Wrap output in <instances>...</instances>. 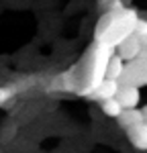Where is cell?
<instances>
[{"mask_svg":"<svg viewBox=\"0 0 147 153\" xmlns=\"http://www.w3.org/2000/svg\"><path fill=\"white\" fill-rule=\"evenodd\" d=\"M117 98L122 104V108H137L139 100H141V92H139L137 86H121Z\"/></svg>","mask_w":147,"mask_h":153,"instance_id":"7","label":"cell"},{"mask_svg":"<svg viewBox=\"0 0 147 153\" xmlns=\"http://www.w3.org/2000/svg\"><path fill=\"white\" fill-rule=\"evenodd\" d=\"M119 125H121V129H131L135 125H141V123H145V114H143V110L141 108H125L122 110V114L119 118Z\"/></svg>","mask_w":147,"mask_h":153,"instance_id":"8","label":"cell"},{"mask_svg":"<svg viewBox=\"0 0 147 153\" xmlns=\"http://www.w3.org/2000/svg\"><path fill=\"white\" fill-rule=\"evenodd\" d=\"M96 2H98V6H100V8H104V10H106L114 0H96Z\"/></svg>","mask_w":147,"mask_h":153,"instance_id":"15","label":"cell"},{"mask_svg":"<svg viewBox=\"0 0 147 153\" xmlns=\"http://www.w3.org/2000/svg\"><path fill=\"white\" fill-rule=\"evenodd\" d=\"M117 53L121 55L125 61H133V59H137L141 53H143V45H141V39L137 35H131L127 37L125 41H122L121 45L117 47Z\"/></svg>","mask_w":147,"mask_h":153,"instance_id":"6","label":"cell"},{"mask_svg":"<svg viewBox=\"0 0 147 153\" xmlns=\"http://www.w3.org/2000/svg\"><path fill=\"white\" fill-rule=\"evenodd\" d=\"M78 88H80V82H78L76 65H72L68 71L57 74L51 82V90H59V92H76L78 94Z\"/></svg>","mask_w":147,"mask_h":153,"instance_id":"4","label":"cell"},{"mask_svg":"<svg viewBox=\"0 0 147 153\" xmlns=\"http://www.w3.org/2000/svg\"><path fill=\"white\" fill-rule=\"evenodd\" d=\"M112 55H114L112 47L100 43V41H94V45L88 49L84 61L76 63V74H78V82H80L78 94L80 96L88 98L94 92V88L106 78V68H108V61Z\"/></svg>","mask_w":147,"mask_h":153,"instance_id":"2","label":"cell"},{"mask_svg":"<svg viewBox=\"0 0 147 153\" xmlns=\"http://www.w3.org/2000/svg\"><path fill=\"white\" fill-rule=\"evenodd\" d=\"M119 90H121V82H119V80L104 78V80L94 88V92L88 96V98H90V100H100V102H104V100H108V98H117Z\"/></svg>","mask_w":147,"mask_h":153,"instance_id":"5","label":"cell"},{"mask_svg":"<svg viewBox=\"0 0 147 153\" xmlns=\"http://www.w3.org/2000/svg\"><path fill=\"white\" fill-rule=\"evenodd\" d=\"M141 110H143V114H145V125H147V104L143 106V108H141Z\"/></svg>","mask_w":147,"mask_h":153,"instance_id":"16","label":"cell"},{"mask_svg":"<svg viewBox=\"0 0 147 153\" xmlns=\"http://www.w3.org/2000/svg\"><path fill=\"white\" fill-rule=\"evenodd\" d=\"M122 104L119 102V98H108V100H104L102 102V112L110 118H119L122 114Z\"/></svg>","mask_w":147,"mask_h":153,"instance_id":"11","label":"cell"},{"mask_svg":"<svg viewBox=\"0 0 147 153\" xmlns=\"http://www.w3.org/2000/svg\"><path fill=\"white\" fill-rule=\"evenodd\" d=\"M127 137H129V141H131L133 147L141 149V151H147V125L145 123L127 129Z\"/></svg>","mask_w":147,"mask_h":153,"instance_id":"9","label":"cell"},{"mask_svg":"<svg viewBox=\"0 0 147 153\" xmlns=\"http://www.w3.org/2000/svg\"><path fill=\"white\" fill-rule=\"evenodd\" d=\"M16 86L12 84V86H0V106L2 104H6L8 100H12L14 96H16Z\"/></svg>","mask_w":147,"mask_h":153,"instance_id":"12","label":"cell"},{"mask_svg":"<svg viewBox=\"0 0 147 153\" xmlns=\"http://www.w3.org/2000/svg\"><path fill=\"white\" fill-rule=\"evenodd\" d=\"M119 82L121 86H137V88L147 86V51H143L133 61H127Z\"/></svg>","mask_w":147,"mask_h":153,"instance_id":"3","label":"cell"},{"mask_svg":"<svg viewBox=\"0 0 147 153\" xmlns=\"http://www.w3.org/2000/svg\"><path fill=\"white\" fill-rule=\"evenodd\" d=\"M139 23V14L133 8H114L106 10L96 23L94 41H100L108 47L117 49L127 37L135 35V29Z\"/></svg>","mask_w":147,"mask_h":153,"instance_id":"1","label":"cell"},{"mask_svg":"<svg viewBox=\"0 0 147 153\" xmlns=\"http://www.w3.org/2000/svg\"><path fill=\"white\" fill-rule=\"evenodd\" d=\"M125 65H127V61L119 55V53H114L108 61V68H106V78H112V80H121L122 71H125Z\"/></svg>","mask_w":147,"mask_h":153,"instance_id":"10","label":"cell"},{"mask_svg":"<svg viewBox=\"0 0 147 153\" xmlns=\"http://www.w3.org/2000/svg\"><path fill=\"white\" fill-rule=\"evenodd\" d=\"M135 35L141 39V45H143V51H147V21L139 19L137 23V29H135Z\"/></svg>","mask_w":147,"mask_h":153,"instance_id":"13","label":"cell"},{"mask_svg":"<svg viewBox=\"0 0 147 153\" xmlns=\"http://www.w3.org/2000/svg\"><path fill=\"white\" fill-rule=\"evenodd\" d=\"M35 82H37L35 78H24V80H21L19 84H14V86H16V90H19V92H23L24 88H29V86H33Z\"/></svg>","mask_w":147,"mask_h":153,"instance_id":"14","label":"cell"}]
</instances>
